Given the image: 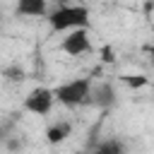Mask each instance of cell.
<instances>
[{
  "label": "cell",
  "instance_id": "3",
  "mask_svg": "<svg viewBox=\"0 0 154 154\" xmlns=\"http://www.w3.org/2000/svg\"><path fill=\"white\" fill-rule=\"evenodd\" d=\"M53 89L48 87H34L26 96H24V111L34 113V116H46L51 108H53Z\"/></svg>",
  "mask_w": 154,
  "mask_h": 154
},
{
  "label": "cell",
  "instance_id": "9",
  "mask_svg": "<svg viewBox=\"0 0 154 154\" xmlns=\"http://www.w3.org/2000/svg\"><path fill=\"white\" fill-rule=\"evenodd\" d=\"M120 79H123V84H128L130 89H142V87L149 84V77H147V75H123Z\"/></svg>",
  "mask_w": 154,
  "mask_h": 154
},
{
  "label": "cell",
  "instance_id": "1",
  "mask_svg": "<svg viewBox=\"0 0 154 154\" xmlns=\"http://www.w3.org/2000/svg\"><path fill=\"white\" fill-rule=\"evenodd\" d=\"M51 31H72V29H89V10L84 5H63L46 14Z\"/></svg>",
  "mask_w": 154,
  "mask_h": 154
},
{
  "label": "cell",
  "instance_id": "4",
  "mask_svg": "<svg viewBox=\"0 0 154 154\" xmlns=\"http://www.w3.org/2000/svg\"><path fill=\"white\" fill-rule=\"evenodd\" d=\"M60 51L77 58L82 53H89L91 51V41H89V31L87 29H72L67 31V36L60 41Z\"/></svg>",
  "mask_w": 154,
  "mask_h": 154
},
{
  "label": "cell",
  "instance_id": "2",
  "mask_svg": "<svg viewBox=\"0 0 154 154\" xmlns=\"http://www.w3.org/2000/svg\"><path fill=\"white\" fill-rule=\"evenodd\" d=\"M89 91H91V79L89 77H77V79L58 84L53 89V96H55L58 103H63L67 108H75V106L89 103Z\"/></svg>",
  "mask_w": 154,
  "mask_h": 154
},
{
  "label": "cell",
  "instance_id": "8",
  "mask_svg": "<svg viewBox=\"0 0 154 154\" xmlns=\"http://www.w3.org/2000/svg\"><path fill=\"white\" fill-rule=\"evenodd\" d=\"M91 154H125V144H123V140H118V137H108V140L99 142V144L91 149Z\"/></svg>",
  "mask_w": 154,
  "mask_h": 154
},
{
  "label": "cell",
  "instance_id": "6",
  "mask_svg": "<svg viewBox=\"0 0 154 154\" xmlns=\"http://www.w3.org/2000/svg\"><path fill=\"white\" fill-rule=\"evenodd\" d=\"M70 135H72V123H70V120H58V123H53V125L46 130V142H48V144H60V142H65Z\"/></svg>",
  "mask_w": 154,
  "mask_h": 154
},
{
  "label": "cell",
  "instance_id": "11",
  "mask_svg": "<svg viewBox=\"0 0 154 154\" xmlns=\"http://www.w3.org/2000/svg\"><path fill=\"white\" fill-rule=\"evenodd\" d=\"M103 60H106V63L113 60V58H111V48H103Z\"/></svg>",
  "mask_w": 154,
  "mask_h": 154
},
{
  "label": "cell",
  "instance_id": "12",
  "mask_svg": "<svg viewBox=\"0 0 154 154\" xmlns=\"http://www.w3.org/2000/svg\"><path fill=\"white\" fill-rule=\"evenodd\" d=\"M147 53H149V60H152V65H154V46H147Z\"/></svg>",
  "mask_w": 154,
  "mask_h": 154
},
{
  "label": "cell",
  "instance_id": "10",
  "mask_svg": "<svg viewBox=\"0 0 154 154\" xmlns=\"http://www.w3.org/2000/svg\"><path fill=\"white\" fill-rule=\"evenodd\" d=\"M2 75H5V79H10V82H22V79H24V70H22V67H17V65L5 67V70H2Z\"/></svg>",
  "mask_w": 154,
  "mask_h": 154
},
{
  "label": "cell",
  "instance_id": "7",
  "mask_svg": "<svg viewBox=\"0 0 154 154\" xmlns=\"http://www.w3.org/2000/svg\"><path fill=\"white\" fill-rule=\"evenodd\" d=\"M14 12L19 17H46V0H17Z\"/></svg>",
  "mask_w": 154,
  "mask_h": 154
},
{
  "label": "cell",
  "instance_id": "5",
  "mask_svg": "<svg viewBox=\"0 0 154 154\" xmlns=\"http://www.w3.org/2000/svg\"><path fill=\"white\" fill-rule=\"evenodd\" d=\"M116 101H118V96H116V89H113V84H111V82L91 84V91H89V103H91V106L108 111V108H113V106H116Z\"/></svg>",
  "mask_w": 154,
  "mask_h": 154
}]
</instances>
